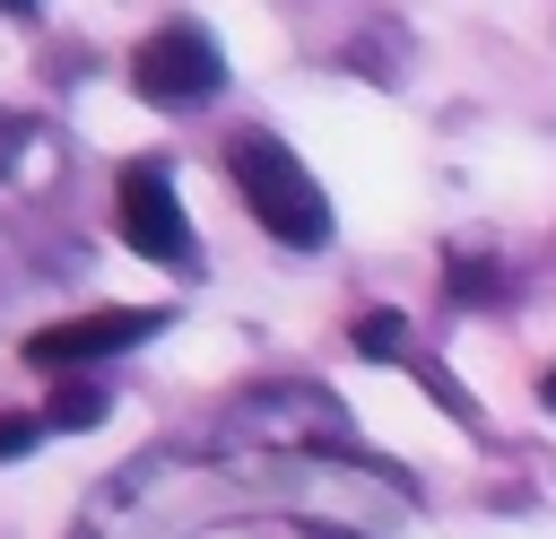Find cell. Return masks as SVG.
<instances>
[{
	"label": "cell",
	"instance_id": "obj_3",
	"mask_svg": "<svg viewBox=\"0 0 556 539\" xmlns=\"http://www.w3.org/2000/svg\"><path fill=\"white\" fill-rule=\"evenodd\" d=\"M113 209H122V243H130L139 261H156V270H191V261H200V252H191V217H182V200H174V174H165L156 156H130V165H122Z\"/></svg>",
	"mask_w": 556,
	"mask_h": 539
},
{
	"label": "cell",
	"instance_id": "obj_2",
	"mask_svg": "<svg viewBox=\"0 0 556 539\" xmlns=\"http://www.w3.org/2000/svg\"><path fill=\"white\" fill-rule=\"evenodd\" d=\"M130 87H139L156 113H191V104H208V96L226 87V52L208 43V26L174 17V26H156V35L130 52Z\"/></svg>",
	"mask_w": 556,
	"mask_h": 539
},
{
	"label": "cell",
	"instance_id": "obj_10",
	"mask_svg": "<svg viewBox=\"0 0 556 539\" xmlns=\"http://www.w3.org/2000/svg\"><path fill=\"white\" fill-rule=\"evenodd\" d=\"M539 400H547V409H556V365H547V383H539Z\"/></svg>",
	"mask_w": 556,
	"mask_h": 539
},
{
	"label": "cell",
	"instance_id": "obj_8",
	"mask_svg": "<svg viewBox=\"0 0 556 539\" xmlns=\"http://www.w3.org/2000/svg\"><path fill=\"white\" fill-rule=\"evenodd\" d=\"M35 435H43V417H17V409H9V417H0V461H26Z\"/></svg>",
	"mask_w": 556,
	"mask_h": 539
},
{
	"label": "cell",
	"instance_id": "obj_9",
	"mask_svg": "<svg viewBox=\"0 0 556 539\" xmlns=\"http://www.w3.org/2000/svg\"><path fill=\"white\" fill-rule=\"evenodd\" d=\"M17 139H26V122H17V113H0V165L17 156Z\"/></svg>",
	"mask_w": 556,
	"mask_h": 539
},
{
	"label": "cell",
	"instance_id": "obj_11",
	"mask_svg": "<svg viewBox=\"0 0 556 539\" xmlns=\"http://www.w3.org/2000/svg\"><path fill=\"white\" fill-rule=\"evenodd\" d=\"M9 9H17V0H9Z\"/></svg>",
	"mask_w": 556,
	"mask_h": 539
},
{
	"label": "cell",
	"instance_id": "obj_4",
	"mask_svg": "<svg viewBox=\"0 0 556 539\" xmlns=\"http://www.w3.org/2000/svg\"><path fill=\"white\" fill-rule=\"evenodd\" d=\"M165 330V313L156 304H104V313H70V322H43L35 339H26V365H96V356H122V348H139V339H156Z\"/></svg>",
	"mask_w": 556,
	"mask_h": 539
},
{
	"label": "cell",
	"instance_id": "obj_1",
	"mask_svg": "<svg viewBox=\"0 0 556 539\" xmlns=\"http://www.w3.org/2000/svg\"><path fill=\"white\" fill-rule=\"evenodd\" d=\"M226 174H235L243 209H252L287 252H321V243H330V200H321V183L304 174V156H295L287 139L235 130V139H226Z\"/></svg>",
	"mask_w": 556,
	"mask_h": 539
},
{
	"label": "cell",
	"instance_id": "obj_7",
	"mask_svg": "<svg viewBox=\"0 0 556 539\" xmlns=\"http://www.w3.org/2000/svg\"><path fill=\"white\" fill-rule=\"evenodd\" d=\"M356 356H408V322L400 313H356Z\"/></svg>",
	"mask_w": 556,
	"mask_h": 539
},
{
	"label": "cell",
	"instance_id": "obj_6",
	"mask_svg": "<svg viewBox=\"0 0 556 539\" xmlns=\"http://www.w3.org/2000/svg\"><path fill=\"white\" fill-rule=\"evenodd\" d=\"M104 409H113V400H104L96 383H61V391H52V409H43V426H61V435H70V426H96Z\"/></svg>",
	"mask_w": 556,
	"mask_h": 539
},
{
	"label": "cell",
	"instance_id": "obj_5",
	"mask_svg": "<svg viewBox=\"0 0 556 539\" xmlns=\"http://www.w3.org/2000/svg\"><path fill=\"white\" fill-rule=\"evenodd\" d=\"M443 296H452V304H495V296H504V270L478 261V252H460V261H443Z\"/></svg>",
	"mask_w": 556,
	"mask_h": 539
}]
</instances>
